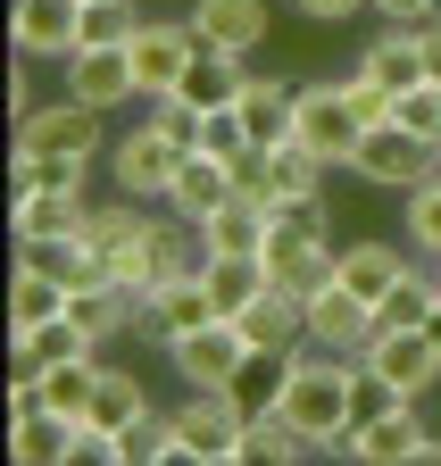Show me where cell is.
Here are the masks:
<instances>
[{
    "label": "cell",
    "mask_w": 441,
    "mask_h": 466,
    "mask_svg": "<svg viewBox=\"0 0 441 466\" xmlns=\"http://www.w3.org/2000/svg\"><path fill=\"white\" fill-rule=\"evenodd\" d=\"M433 158H441L433 142H416L400 116H383V126H366L350 175H366V184H383V192H408V184H425V175H433Z\"/></svg>",
    "instance_id": "52a82bcc"
},
{
    "label": "cell",
    "mask_w": 441,
    "mask_h": 466,
    "mask_svg": "<svg viewBox=\"0 0 441 466\" xmlns=\"http://www.w3.org/2000/svg\"><path fill=\"white\" fill-rule=\"evenodd\" d=\"M67 317L108 350V341H117V333H134V317H142V291H125L117 275H108V283H84V291H67Z\"/></svg>",
    "instance_id": "603a6c76"
},
{
    "label": "cell",
    "mask_w": 441,
    "mask_h": 466,
    "mask_svg": "<svg viewBox=\"0 0 441 466\" xmlns=\"http://www.w3.org/2000/svg\"><path fill=\"white\" fill-rule=\"evenodd\" d=\"M425 450H433V425L416 417V400H400L375 425H358L342 458H358V466H425Z\"/></svg>",
    "instance_id": "5bb4252c"
},
{
    "label": "cell",
    "mask_w": 441,
    "mask_h": 466,
    "mask_svg": "<svg viewBox=\"0 0 441 466\" xmlns=\"http://www.w3.org/2000/svg\"><path fill=\"white\" fill-rule=\"evenodd\" d=\"M358 67H366V76H375L383 92L400 100L408 84H425V50H416V34H408V25H383V34H375V42L358 50Z\"/></svg>",
    "instance_id": "484cf974"
},
{
    "label": "cell",
    "mask_w": 441,
    "mask_h": 466,
    "mask_svg": "<svg viewBox=\"0 0 441 466\" xmlns=\"http://www.w3.org/2000/svg\"><path fill=\"white\" fill-rule=\"evenodd\" d=\"M17 258H34V267H50L67 291H84V283H108V258L92 250V233H59V242H25Z\"/></svg>",
    "instance_id": "4dcf8cb0"
},
{
    "label": "cell",
    "mask_w": 441,
    "mask_h": 466,
    "mask_svg": "<svg viewBox=\"0 0 441 466\" xmlns=\"http://www.w3.org/2000/svg\"><path fill=\"white\" fill-rule=\"evenodd\" d=\"M308 341H316V350H334V359H358V350L375 341V300H358V291L334 275V283L308 300Z\"/></svg>",
    "instance_id": "9a60e30c"
},
{
    "label": "cell",
    "mask_w": 441,
    "mask_h": 466,
    "mask_svg": "<svg viewBox=\"0 0 441 466\" xmlns=\"http://www.w3.org/2000/svg\"><path fill=\"white\" fill-rule=\"evenodd\" d=\"M242 84H250V58H234V50H200L192 76L175 84V100H192V108H234Z\"/></svg>",
    "instance_id": "4316f807"
},
{
    "label": "cell",
    "mask_w": 441,
    "mask_h": 466,
    "mask_svg": "<svg viewBox=\"0 0 441 466\" xmlns=\"http://www.w3.org/2000/svg\"><path fill=\"white\" fill-rule=\"evenodd\" d=\"M150 408V391H142V375H125V367H108L100 359V391H92V417L84 425H100V433H125L134 417Z\"/></svg>",
    "instance_id": "836d02e7"
},
{
    "label": "cell",
    "mask_w": 441,
    "mask_h": 466,
    "mask_svg": "<svg viewBox=\"0 0 441 466\" xmlns=\"http://www.w3.org/2000/svg\"><path fill=\"white\" fill-rule=\"evenodd\" d=\"M300 458H316L308 450V433L275 408V417H250L242 425V450H234V466H300Z\"/></svg>",
    "instance_id": "f1b7e54d"
},
{
    "label": "cell",
    "mask_w": 441,
    "mask_h": 466,
    "mask_svg": "<svg viewBox=\"0 0 441 466\" xmlns=\"http://www.w3.org/2000/svg\"><path fill=\"white\" fill-rule=\"evenodd\" d=\"M342 100H350V116H358V126H383V116H392V92H383L366 67H350V76H342Z\"/></svg>",
    "instance_id": "60d3db41"
},
{
    "label": "cell",
    "mask_w": 441,
    "mask_h": 466,
    "mask_svg": "<svg viewBox=\"0 0 441 466\" xmlns=\"http://www.w3.org/2000/svg\"><path fill=\"white\" fill-rule=\"evenodd\" d=\"M408 250L416 258H441V158L425 184H408Z\"/></svg>",
    "instance_id": "e575fe53"
},
{
    "label": "cell",
    "mask_w": 441,
    "mask_h": 466,
    "mask_svg": "<svg viewBox=\"0 0 441 466\" xmlns=\"http://www.w3.org/2000/svg\"><path fill=\"white\" fill-rule=\"evenodd\" d=\"M242 184H234V167L226 158H208V150H184V167H175V184H167V200H158V208H175V217H216V208H226Z\"/></svg>",
    "instance_id": "ffe728a7"
},
{
    "label": "cell",
    "mask_w": 441,
    "mask_h": 466,
    "mask_svg": "<svg viewBox=\"0 0 441 466\" xmlns=\"http://www.w3.org/2000/svg\"><path fill=\"white\" fill-rule=\"evenodd\" d=\"M366 9L383 17V25H416V17H433L441 0H366Z\"/></svg>",
    "instance_id": "b9f144b4"
},
{
    "label": "cell",
    "mask_w": 441,
    "mask_h": 466,
    "mask_svg": "<svg viewBox=\"0 0 441 466\" xmlns=\"http://www.w3.org/2000/svg\"><path fill=\"white\" fill-rule=\"evenodd\" d=\"M192 34H200V50H234V58H250L258 42H266V0H192Z\"/></svg>",
    "instance_id": "e0dca14e"
},
{
    "label": "cell",
    "mask_w": 441,
    "mask_h": 466,
    "mask_svg": "<svg viewBox=\"0 0 441 466\" xmlns=\"http://www.w3.org/2000/svg\"><path fill=\"white\" fill-rule=\"evenodd\" d=\"M266 158H275V192H325V175H334L308 142H275Z\"/></svg>",
    "instance_id": "74e56055"
},
{
    "label": "cell",
    "mask_w": 441,
    "mask_h": 466,
    "mask_svg": "<svg viewBox=\"0 0 441 466\" xmlns=\"http://www.w3.org/2000/svg\"><path fill=\"white\" fill-rule=\"evenodd\" d=\"M92 391H100V350H92V359H59V367L34 375V400L50 408V417H67V425L92 417Z\"/></svg>",
    "instance_id": "cb8c5ba5"
},
{
    "label": "cell",
    "mask_w": 441,
    "mask_h": 466,
    "mask_svg": "<svg viewBox=\"0 0 441 466\" xmlns=\"http://www.w3.org/2000/svg\"><path fill=\"white\" fill-rule=\"evenodd\" d=\"M266 283L292 291V300H316L325 283L342 275V242H308V233H266Z\"/></svg>",
    "instance_id": "4fadbf2b"
},
{
    "label": "cell",
    "mask_w": 441,
    "mask_h": 466,
    "mask_svg": "<svg viewBox=\"0 0 441 466\" xmlns=\"http://www.w3.org/2000/svg\"><path fill=\"white\" fill-rule=\"evenodd\" d=\"M25 67H34V58H9V116H25V108H34V84H25Z\"/></svg>",
    "instance_id": "f6af8a7d"
},
{
    "label": "cell",
    "mask_w": 441,
    "mask_h": 466,
    "mask_svg": "<svg viewBox=\"0 0 441 466\" xmlns=\"http://www.w3.org/2000/svg\"><path fill=\"white\" fill-rule=\"evenodd\" d=\"M216 317V300H208V283L200 275H184V283H158L150 291V300H142V317H134V333L142 341H158V350H167V341H184V333H200Z\"/></svg>",
    "instance_id": "2e32d148"
},
{
    "label": "cell",
    "mask_w": 441,
    "mask_h": 466,
    "mask_svg": "<svg viewBox=\"0 0 441 466\" xmlns=\"http://www.w3.org/2000/svg\"><path fill=\"white\" fill-rule=\"evenodd\" d=\"M108 167H117V192H134V200H167V184H175L184 150L158 134L150 116H134V134H117V142H108Z\"/></svg>",
    "instance_id": "8fae6325"
},
{
    "label": "cell",
    "mask_w": 441,
    "mask_h": 466,
    "mask_svg": "<svg viewBox=\"0 0 441 466\" xmlns=\"http://www.w3.org/2000/svg\"><path fill=\"white\" fill-rule=\"evenodd\" d=\"M75 433L67 417H50V408H25L9 417V466H75Z\"/></svg>",
    "instance_id": "7402d4cb"
},
{
    "label": "cell",
    "mask_w": 441,
    "mask_h": 466,
    "mask_svg": "<svg viewBox=\"0 0 441 466\" xmlns=\"http://www.w3.org/2000/svg\"><path fill=\"white\" fill-rule=\"evenodd\" d=\"M9 158H100V108H84L75 92L59 100H34L17 116V134H9Z\"/></svg>",
    "instance_id": "7a4b0ae2"
},
{
    "label": "cell",
    "mask_w": 441,
    "mask_h": 466,
    "mask_svg": "<svg viewBox=\"0 0 441 466\" xmlns=\"http://www.w3.org/2000/svg\"><path fill=\"white\" fill-rule=\"evenodd\" d=\"M242 359H250V341H242V325H234V317H208L200 333L167 341V367H175L184 383H200V391H226V383L242 375Z\"/></svg>",
    "instance_id": "7c38bea8"
},
{
    "label": "cell",
    "mask_w": 441,
    "mask_h": 466,
    "mask_svg": "<svg viewBox=\"0 0 441 466\" xmlns=\"http://www.w3.org/2000/svg\"><path fill=\"white\" fill-rule=\"evenodd\" d=\"M275 233H308V242H334V208H325V192H275L266 200Z\"/></svg>",
    "instance_id": "d590c367"
},
{
    "label": "cell",
    "mask_w": 441,
    "mask_h": 466,
    "mask_svg": "<svg viewBox=\"0 0 441 466\" xmlns=\"http://www.w3.org/2000/svg\"><path fill=\"white\" fill-rule=\"evenodd\" d=\"M292 142H308L334 175H350V158H358V142H366V126L350 116V100H342V84H300V126H292Z\"/></svg>",
    "instance_id": "5b68a950"
},
{
    "label": "cell",
    "mask_w": 441,
    "mask_h": 466,
    "mask_svg": "<svg viewBox=\"0 0 441 466\" xmlns=\"http://www.w3.org/2000/svg\"><path fill=\"white\" fill-rule=\"evenodd\" d=\"M134 34H142L134 0H84V42H134Z\"/></svg>",
    "instance_id": "ab89813d"
},
{
    "label": "cell",
    "mask_w": 441,
    "mask_h": 466,
    "mask_svg": "<svg viewBox=\"0 0 441 466\" xmlns=\"http://www.w3.org/2000/svg\"><path fill=\"white\" fill-rule=\"evenodd\" d=\"M408 267H416V250H400V242H342V283L358 300H383Z\"/></svg>",
    "instance_id": "d4e9b609"
},
{
    "label": "cell",
    "mask_w": 441,
    "mask_h": 466,
    "mask_svg": "<svg viewBox=\"0 0 441 466\" xmlns=\"http://www.w3.org/2000/svg\"><path fill=\"white\" fill-rule=\"evenodd\" d=\"M59 76L84 108H142V76H134V50L125 42H84L75 58H59Z\"/></svg>",
    "instance_id": "3957f363"
},
{
    "label": "cell",
    "mask_w": 441,
    "mask_h": 466,
    "mask_svg": "<svg viewBox=\"0 0 441 466\" xmlns=\"http://www.w3.org/2000/svg\"><path fill=\"white\" fill-rule=\"evenodd\" d=\"M234 325H242V341H250V350H275V359L308 350V300H292V291H275V283L258 291V300H250Z\"/></svg>",
    "instance_id": "ac0fdd59"
},
{
    "label": "cell",
    "mask_w": 441,
    "mask_h": 466,
    "mask_svg": "<svg viewBox=\"0 0 441 466\" xmlns=\"http://www.w3.org/2000/svg\"><path fill=\"white\" fill-rule=\"evenodd\" d=\"M92 225V200H84V184H25V192H9V242L25 250V242H59V233H84Z\"/></svg>",
    "instance_id": "30bf717a"
},
{
    "label": "cell",
    "mask_w": 441,
    "mask_h": 466,
    "mask_svg": "<svg viewBox=\"0 0 441 466\" xmlns=\"http://www.w3.org/2000/svg\"><path fill=\"white\" fill-rule=\"evenodd\" d=\"M92 333L75 325V317H50V325H25V333H9V375H42V367H59V359H92Z\"/></svg>",
    "instance_id": "44dd1931"
},
{
    "label": "cell",
    "mask_w": 441,
    "mask_h": 466,
    "mask_svg": "<svg viewBox=\"0 0 441 466\" xmlns=\"http://www.w3.org/2000/svg\"><path fill=\"white\" fill-rule=\"evenodd\" d=\"M433 333H441V309H433Z\"/></svg>",
    "instance_id": "bcb514c9"
},
{
    "label": "cell",
    "mask_w": 441,
    "mask_h": 466,
    "mask_svg": "<svg viewBox=\"0 0 441 466\" xmlns=\"http://www.w3.org/2000/svg\"><path fill=\"white\" fill-rule=\"evenodd\" d=\"M266 233H275V217H266V200H250V192H234L216 217H200V242H208V250H266Z\"/></svg>",
    "instance_id": "f546056e"
},
{
    "label": "cell",
    "mask_w": 441,
    "mask_h": 466,
    "mask_svg": "<svg viewBox=\"0 0 441 466\" xmlns=\"http://www.w3.org/2000/svg\"><path fill=\"white\" fill-rule=\"evenodd\" d=\"M50 317H67V283L50 267H34V258H17V275H9V333L50 325Z\"/></svg>",
    "instance_id": "83f0119b"
},
{
    "label": "cell",
    "mask_w": 441,
    "mask_h": 466,
    "mask_svg": "<svg viewBox=\"0 0 441 466\" xmlns=\"http://www.w3.org/2000/svg\"><path fill=\"white\" fill-rule=\"evenodd\" d=\"M350 375L358 359H334V350H292V383H284V417L308 433V450L342 458L350 450Z\"/></svg>",
    "instance_id": "6da1fadb"
},
{
    "label": "cell",
    "mask_w": 441,
    "mask_h": 466,
    "mask_svg": "<svg viewBox=\"0 0 441 466\" xmlns=\"http://www.w3.org/2000/svg\"><path fill=\"white\" fill-rule=\"evenodd\" d=\"M242 408H234V391H200V383H184V400H175V441H184V458H234L242 450Z\"/></svg>",
    "instance_id": "9c48e42d"
},
{
    "label": "cell",
    "mask_w": 441,
    "mask_h": 466,
    "mask_svg": "<svg viewBox=\"0 0 441 466\" xmlns=\"http://www.w3.org/2000/svg\"><path fill=\"white\" fill-rule=\"evenodd\" d=\"M125 50H134L142 100H167V92L192 76V58H200V34H192V17H142V34H134Z\"/></svg>",
    "instance_id": "277c9868"
},
{
    "label": "cell",
    "mask_w": 441,
    "mask_h": 466,
    "mask_svg": "<svg viewBox=\"0 0 441 466\" xmlns=\"http://www.w3.org/2000/svg\"><path fill=\"white\" fill-rule=\"evenodd\" d=\"M184 441H175V408H142V417L117 433V466H175Z\"/></svg>",
    "instance_id": "d6a6232c"
},
{
    "label": "cell",
    "mask_w": 441,
    "mask_h": 466,
    "mask_svg": "<svg viewBox=\"0 0 441 466\" xmlns=\"http://www.w3.org/2000/svg\"><path fill=\"white\" fill-rule=\"evenodd\" d=\"M284 383H292V359H275V350H250L242 375H234L226 391H234L242 417H275V408H284Z\"/></svg>",
    "instance_id": "1f68e13d"
},
{
    "label": "cell",
    "mask_w": 441,
    "mask_h": 466,
    "mask_svg": "<svg viewBox=\"0 0 441 466\" xmlns=\"http://www.w3.org/2000/svg\"><path fill=\"white\" fill-rule=\"evenodd\" d=\"M9 50L17 58H75L84 50V0H9Z\"/></svg>",
    "instance_id": "ba28073f"
},
{
    "label": "cell",
    "mask_w": 441,
    "mask_h": 466,
    "mask_svg": "<svg viewBox=\"0 0 441 466\" xmlns=\"http://www.w3.org/2000/svg\"><path fill=\"white\" fill-rule=\"evenodd\" d=\"M408 34H416V50H425V76H441V9H433V17H416Z\"/></svg>",
    "instance_id": "ee69618b"
},
{
    "label": "cell",
    "mask_w": 441,
    "mask_h": 466,
    "mask_svg": "<svg viewBox=\"0 0 441 466\" xmlns=\"http://www.w3.org/2000/svg\"><path fill=\"white\" fill-rule=\"evenodd\" d=\"M292 9H300V17H316V25H342V17H358V9H366V0H292Z\"/></svg>",
    "instance_id": "7bdbcfd3"
},
{
    "label": "cell",
    "mask_w": 441,
    "mask_h": 466,
    "mask_svg": "<svg viewBox=\"0 0 441 466\" xmlns=\"http://www.w3.org/2000/svg\"><path fill=\"white\" fill-rule=\"evenodd\" d=\"M392 116L416 134V142H433L441 150V76H425V84H408L400 100H392Z\"/></svg>",
    "instance_id": "8d00e7d4"
},
{
    "label": "cell",
    "mask_w": 441,
    "mask_h": 466,
    "mask_svg": "<svg viewBox=\"0 0 441 466\" xmlns=\"http://www.w3.org/2000/svg\"><path fill=\"white\" fill-rule=\"evenodd\" d=\"M234 108H242V134H250L258 150H275V142H292V126H300V84H284V76H250Z\"/></svg>",
    "instance_id": "d6986e66"
},
{
    "label": "cell",
    "mask_w": 441,
    "mask_h": 466,
    "mask_svg": "<svg viewBox=\"0 0 441 466\" xmlns=\"http://www.w3.org/2000/svg\"><path fill=\"white\" fill-rule=\"evenodd\" d=\"M400 400H408V391H400L392 375H375V367L358 359V375H350V433H358V425H375L383 408H400Z\"/></svg>",
    "instance_id": "f35d334b"
},
{
    "label": "cell",
    "mask_w": 441,
    "mask_h": 466,
    "mask_svg": "<svg viewBox=\"0 0 441 466\" xmlns=\"http://www.w3.org/2000/svg\"><path fill=\"white\" fill-rule=\"evenodd\" d=\"M358 359H366L375 375H392L408 400H425V391L441 383V333H433V325H375V341L358 350Z\"/></svg>",
    "instance_id": "8992f818"
}]
</instances>
